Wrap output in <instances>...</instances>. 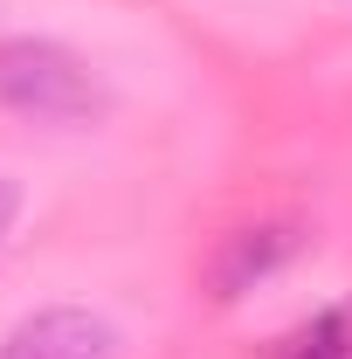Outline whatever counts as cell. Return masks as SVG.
<instances>
[{
	"instance_id": "1",
	"label": "cell",
	"mask_w": 352,
	"mask_h": 359,
	"mask_svg": "<svg viewBox=\"0 0 352 359\" xmlns=\"http://www.w3.org/2000/svg\"><path fill=\"white\" fill-rule=\"evenodd\" d=\"M0 104L35 125H97L111 111V90L62 42L14 35V42H0Z\"/></svg>"
},
{
	"instance_id": "2",
	"label": "cell",
	"mask_w": 352,
	"mask_h": 359,
	"mask_svg": "<svg viewBox=\"0 0 352 359\" xmlns=\"http://www.w3.org/2000/svg\"><path fill=\"white\" fill-rule=\"evenodd\" d=\"M0 359H118V332L97 311L48 304V311L21 318V325L0 339Z\"/></svg>"
},
{
	"instance_id": "3",
	"label": "cell",
	"mask_w": 352,
	"mask_h": 359,
	"mask_svg": "<svg viewBox=\"0 0 352 359\" xmlns=\"http://www.w3.org/2000/svg\"><path fill=\"white\" fill-rule=\"evenodd\" d=\"M290 256H297V228H290V222H256V228H235V235H221V249L208 256V290H215L221 304H228V297L256 290L269 269H283Z\"/></svg>"
},
{
	"instance_id": "4",
	"label": "cell",
	"mask_w": 352,
	"mask_h": 359,
	"mask_svg": "<svg viewBox=\"0 0 352 359\" xmlns=\"http://www.w3.org/2000/svg\"><path fill=\"white\" fill-rule=\"evenodd\" d=\"M14 215H21V187H14V180L0 173V235L14 228Z\"/></svg>"
}]
</instances>
